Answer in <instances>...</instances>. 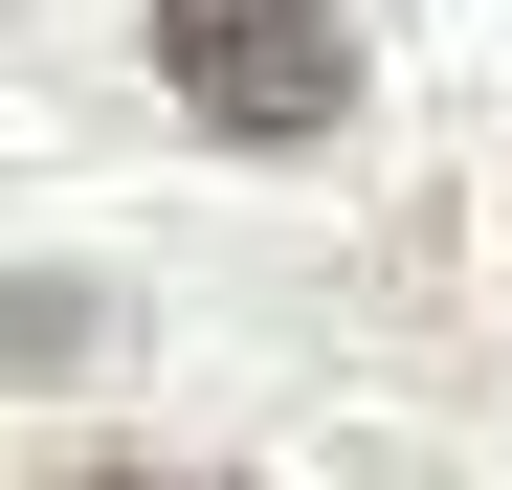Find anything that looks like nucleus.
Listing matches in <instances>:
<instances>
[{
  "label": "nucleus",
  "instance_id": "2",
  "mask_svg": "<svg viewBox=\"0 0 512 490\" xmlns=\"http://www.w3.org/2000/svg\"><path fill=\"white\" fill-rule=\"evenodd\" d=\"M90 335H112V290H67V268L0 290V379H45V357H90Z\"/></svg>",
  "mask_w": 512,
  "mask_h": 490
},
{
  "label": "nucleus",
  "instance_id": "1",
  "mask_svg": "<svg viewBox=\"0 0 512 490\" xmlns=\"http://www.w3.org/2000/svg\"><path fill=\"white\" fill-rule=\"evenodd\" d=\"M156 90L223 156H312L357 112V23H334V0H156Z\"/></svg>",
  "mask_w": 512,
  "mask_h": 490
},
{
  "label": "nucleus",
  "instance_id": "3",
  "mask_svg": "<svg viewBox=\"0 0 512 490\" xmlns=\"http://www.w3.org/2000/svg\"><path fill=\"white\" fill-rule=\"evenodd\" d=\"M67 490H223V468H67Z\"/></svg>",
  "mask_w": 512,
  "mask_h": 490
}]
</instances>
